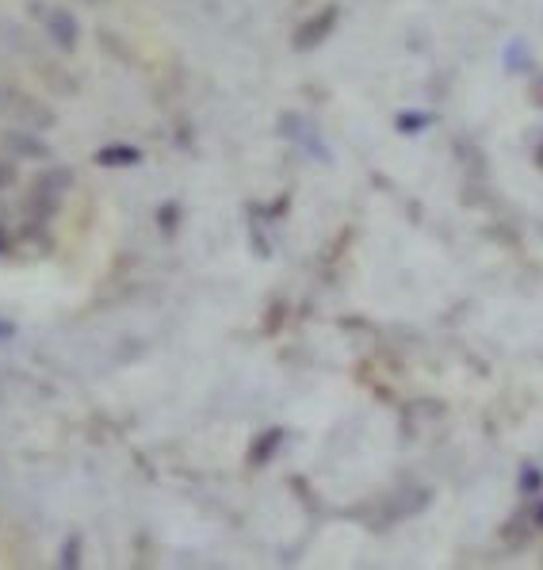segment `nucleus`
<instances>
[{"label":"nucleus","mask_w":543,"mask_h":570,"mask_svg":"<svg viewBox=\"0 0 543 570\" xmlns=\"http://www.w3.org/2000/svg\"><path fill=\"white\" fill-rule=\"evenodd\" d=\"M12 333H16V326H12V322H0V341H8Z\"/></svg>","instance_id":"3"},{"label":"nucleus","mask_w":543,"mask_h":570,"mask_svg":"<svg viewBox=\"0 0 543 570\" xmlns=\"http://www.w3.org/2000/svg\"><path fill=\"white\" fill-rule=\"evenodd\" d=\"M43 20H46L50 35L58 39L62 50H73V46H77V23H73V16H69L66 8H46Z\"/></svg>","instance_id":"1"},{"label":"nucleus","mask_w":543,"mask_h":570,"mask_svg":"<svg viewBox=\"0 0 543 570\" xmlns=\"http://www.w3.org/2000/svg\"><path fill=\"white\" fill-rule=\"evenodd\" d=\"M96 161H100V165H111V169H119V165H138L142 154H138L134 146H108V150H100V154H96Z\"/></svg>","instance_id":"2"}]
</instances>
